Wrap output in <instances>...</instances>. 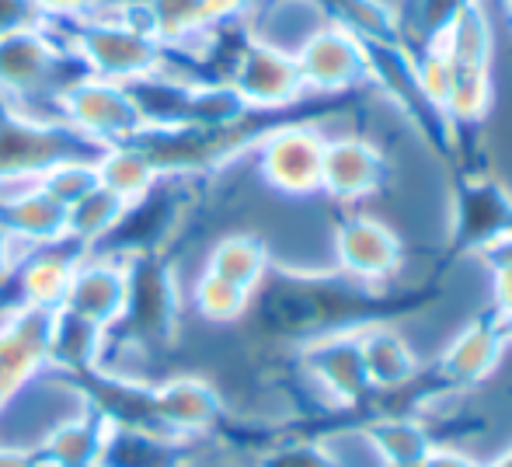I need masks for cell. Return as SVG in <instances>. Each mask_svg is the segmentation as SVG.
Returning <instances> with one entry per match:
<instances>
[{
  "mask_svg": "<svg viewBox=\"0 0 512 467\" xmlns=\"http://www.w3.org/2000/svg\"><path fill=\"white\" fill-rule=\"evenodd\" d=\"M70 53L81 60V67L91 77L115 84H133L164 67L161 42L122 25V21H112V25H74Z\"/></svg>",
  "mask_w": 512,
  "mask_h": 467,
  "instance_id": "6da1fadb",
  "label": "cell"
},
{
  "mask_svg": "<svg viewBox=\"0 0 512 467\" xmlns=\"http://www.w3.org/2000/svg\"><path fill=\"white\" fill-rule=\"evenodd\" d=\"M70 53V42H56L53 28H21L0 39V102L28 95H63L60 63Z\"/></svg>",
  "mask_w": 512,
  "mask_h": 467,
  "instance_id": "7a4b0ae2",
  "label": "cell"
},
{
  "mask_svg": "<svg viewBox=\"0 0 512 467\" xmlns=\"http://www.w3.org/2000/svg\"><path fill=\"white\" fill-rule=\"evenodd\" d=\"M63 122L81 136L98 143H129L143 129V119L133 105L126 84L102 81V77L84 74L60 95Z\"/></svg>",
  "mask_w": 512,
  "mask_h": 467,
  "instance_id": "3957f363",
  "label": "cell"
},
{
  "mask_svg": "<svg viewBox=\"0 0 512 467\" xmlns=\"http://www.w3.org/2000/svg\"><path fill=\"white\" fill-rule=\"evenodd\" d=\"M324 133L310 122H290L276 126L258 143V171L272 189L286 196H307L321 189V164H324Z\"/></svg>",
  "mask_w": 512,
  "mask_h": 467,
  "instance_id": "277c9868",
  "label": "cell"
},
{
  "mask_svg": "<svg viewBox=\"0 0 512 467\" xmlns=\"http://www.w3.org/2000/svg\"><path fill=\"white\" fill-rule=\"evenodd\" d=\"M512 237V192L488 175H464L453 196V241L457 248L488 255Z\"/></svg>",
  "mask_w": 512,
  "mask_h": 467,
  "instance_id": "5b68a950",
  "label": "cell"
},
{
  "mask_svg": "<svg viewBox=\"0 0 512 467\" xmlns=\"http://www.w3.org/2000/svg\"><path fill=\"white\" fill-rule=\"evenodd\" d=\"M300 70V81L307 91H324V95H338V91L356 88L359 81L370 77V60H366V46L359 35H352L342 25H321L304 46L293 53Z\"/></svg>",
  "mask_w": 512,
  "mask_h": 467,
  "instance_id": "8992f818",
  "label": "cell"
},
{
  "mask_svg": "<svg viewBox=\"0 0 512 467\" xmlns=\"http://www.w3.org/2000/svg\"><path fill=\"white\" fill-rule=\"evenodd\" d=\"M230 84L248 102V109H286L307 95L293 53L251 39L234 63Z\"/></svg>",
  "mask_w": 512,
  "mask_h": 467,
  "instance_id": "52a82bcc",
  "label": "cell"
},
{
  "mask_svg": "<svg viewBox=\"0 0 512 467\" xmlns=\"http://www.w3.org/2000/svg\"><path fill=\"white\" fill-rule=\"evenodd\" d=\"M300 363L321 384V391L345 408L363 405L373 394L370 373H366L363 363V346H359V332L317 335L300 352Z\"/></svg>",
  "mask_w": 512,
  "mask_h": 467,
  "instance_id": "ba28073f",
  "label": "cell"
},
{
  "mask_svg": "<svg viewBox=\"0 0 512 467\" xmlns=\"http://www.w3.org/2000/svg\"><path fill=\"white\" fill-rule=\"evenodd\" d=\"M49 318L53 311L21 304L0 321V405L49 363Z\"/></svg>",
  "mask_w": 512,
  "mask_h": 467,
  "instance_id": "9c48e42d",
  "label": "cell"
},
{
  "mask_svg": "<svg viewBox=\"0 0 512 467\" xmlns=\"http://www.w3.org/2000/svg\"><path fill=\"white\" fill-rule=\"evenodd\" d=\"M335 255L345 276L356 283H384L401 269V237L373 217H349L338 224Z\"/></svg>",
  "mask_w": 512,
  "mask_h": 467,
  "instance_id": "30bf717a",
  "label": "cell"
},
{
  "mask_svg": "<svg viewBox=\"0 0 512 467\" xmlns=\"http://www.w3.org/2000/svg\"><path fill=\"white\" fill-rule=\"evenodd\" d=\"M129 297V262L108 258H81L70 276L63 307L81 318L95 321L102 328H112L122 321Z\"/></svg>",
  "mask_w": 512,
  "mask_h": 467,
  "instance_id": "8fae6325",
  "label": "cell"
},
{
  "mask_svg": "<svg viewBox=\"0 0 512 467\" xmlns=\"http://www.w3.org/2000/svg\"><path fill=\"white\" fill-rule=\"evenodd\" d=\"M387 182V157L373 143L345 136V140H328L321 164V189L331 199H366Z\"/></svg>",
  "mask_w": 512,
  "mask_h": 467,
  "instance_id": "7c38bea8",
  "label": "cell"
},
{
  "mask_svg": "<svg viewBox=\"0 0 512 467\" xmlns=\"http://www.w3.org/2000/svg\"><path fill=\"white\" fill-rule=\"evenodd\" d=\"M506 349L509 346H506V335H502L499 314H485V318L471 321L450 342V349L439 359V377L450 387H474L499 370Z\"/></svg>",
  "mask_w": 512,
  "mask_h": 467,
  "instance_id": "4fadbf2b",
  "label": "cell"
},
{
  "mask_svg": "<svg viewBox=\"0 0 512 467\" xmlns=\"http://www.w3.org/2000/svg\"><path fill=\"white\" fill-rule=\"evenodd\" d=\"M220 394L206 377H171L150 394V419L168 433H203L220 415Z\"/></svg>",
  "mask_w": 512,
  "mask_h": 467,
  "instance_id": "5bb4252c",
  "label": "cell"
},
{
  "mask_svg": "<svg viewBox=\"0 0 512 467\" xmlns=\"http://www.w3.org/2000/svg\"><path fill=\"white\" fill-rule=\"evenodd\" d=\"M0 227L18 241L32 244V248L60 244L67 237V206H60L35 185L32 192L18 196L14 203L0 206Z\"/></svg>",
  "mask_w": 512,
  "mask_h": 467,
  "instance_id": "9a60e30c",
  "label": "cell"
},
{
  "mask_svg": "<svg viewBox=\"0 0 512 467\" xmlns=\"http://www.w3.org/2000/svg\"><path fill=\"white\" fill-rule=\"evenodd\" d=\"M359 346H363V363L366 373H370L373 391H401V387L415 384L418 359L394 328H363L359 332Z\"/></svg>",
  "mask_w": 512,
  "mask_h": 467,
  "instance_id": "2e32d148",
  "label": "cell"
},
{
  "mask_svg": "<svg viewBox=\"0 0 512 467\" xmlns=\"http://www.w3.org/2000/svg\"><path fill=\"white\" fill-rule=\"evenodd\" d=\"M77 262L81 258L63 255L56 244L28 251V258L21 262V297H25V304L39 307V311L63 307V297H67V286Z\"/></svg>",
  "mask_w": 512,
  "mask_h": 467,
  "instance_id": "e0dca14e",
  "label": "cell"
},
{
  "mask_svg": "<svg viewBox=\"0 0 512 467\" xmlns=\"http://www.w3.org/2000/svg\"><path fill=\"white\" fill-rule=\"evenodd\" d=\"M206 272L241 286L255 297V290L269 276V244L258 234H227L213 244L206 258Z\"/></svg>",
  "mask_w": 512,
  "mask_h": 467,
  "instance_id": "ac0fdd59",
  "label": "cell"
},
{
  "mask_svg": "<svg viewBox=\"0 0 512 467\" xmlns=\"http://www.w3.org/2000/svg\"><path fill=\"white\" fill-rule=\"evenodd\" d=\"M105 335L108 328L67 311V307H56L49 318V359L60 363L63 370H88L102 356Z\"/></svg>",
  "mask_w": 512,
  "mask_h": 467,
  "instance_id": "d6986e66",
  "label": "cell"
},
{
  "mask_svg": "<svg viewBox=\"0 0 512 467\" xmlns=\"http://www.w3.org/2000/svg\"><path fill=\"white\" fill-rule=\"evenodd\" d=\"M95 171H98V185L112 192V196H119L122 203L143 199L164 178L147 161V154L140 147H133V143H112L95 161Z\"/></svg>",
  "mask_w": 512,
  "mask_h": 467,
  "instance_id": "ffe728a7",
  "label": "cell"
},
{
  "mask_svg": "<svg viewBox=\"0 0 512 467\" xmlns=\"http://www.w3.org/2000/svg\"><path fill=\"white\" fill-rule=\"evenodd\" d=\"M370 440L373 454L387 467H422L425 457L432 454V436L422 429V422L408 419V415H387L363 429Z\"/></svg>",
  "mask_w": 512,
  "mask_h": 467,
  "instance_id": "44dd1931",
  "label": "cell"
},
{
  "mask_svg": "<svg viewBox=\"0 0 512 467\" xmlns=\"http://www.w3.org/2000/svg\"><path fill=\"white\" fill-rule=\"evenodd\" d=\"M105 422L88 419V412L77 415V419H63L60 426L49 429L46 436V457L53 467H98L105 447Z\"/></svg>",
  "mask_w": 512,
  "mask_h": 467,
  "instance_id": "7402d4cb",
  "label": "cell"
},
{
  "mask_svg": "<svg viewBox=\"0 0 512 467\" xmlns=\"http://www.w3.org/2000/svg\"><path fill=\"white\" fill-rule=\"evenodd\" d=\"M129 203H122L119 196H112L102 185L88 192L84 199H77L67 210V237L63 241H74L77 248H88V244L105 241L108 234L119 227L122 213H126Z\"/></svg>",
  "mask_w": 512,
  "mask_h": 467,
  "instance_id": "603a6c76",
  "label": "cell"
},
{
  "mask_svg": "<svg viewBox=\"0 0 512 467\" xmlns=\"http://www.w3.org/2000/svg\"><path fill=\"white\" fill-rule=\"evenodd\" d=\"M439 46L446 49L453 67L488 70V60H492V21L481 11L478 0L453 21V28L446 32V39L439 42Z\"/></svg>",
  "mask_w": 512,
  "mask_h": 467,
  "instance_id": "cb8c5ba5",
  "label": "cell"
},
{
  "mask_svg": "<svg viewBox=\"0 0 512 467\" xmlns=\"http://www.w3.org/2000/svg\"><path fill=\"white\" fill-rule=\"evenodd\" d=\"M474 0H401L398 28L401 35H415L425 46H439L453 21L471 7Z\"/></svg>",
  "mask_w": 512,
  "mask_h": 467,
  "instance_id": "d4e9b609",
  "label": "cell"
},
{
  "mask_svg": "<svg viewBox=\"0 0 512 467\" xmlns=\"http://www.w3.org/2000/svg\"><path fill=\"white\" fill-rule=\"evenodd\" d=\"M192 300H196V311L203 314L206 321H237L244 311L251 307V293L241 290V286L227 283V279L213 276V272H203L192 286Z\"/></svg>",
  "mask_w": 512,
  "mask_h": 467,
  "instance_id": "484cf974",
  "label": "cell"
},
{
  "mask_svg": "<svg viewBox=\"0 0 512 467\" xmlns=\"http://www.w3.org/2000/svg\"><path fill=\"white\" fill-rule=\"evenodd\" d=\"M95 185H98L95 164L81 161V157H60V161H53L49 168H42V175H39V189L46 192V196H53L60 206H67V210L77 199L88 196Z\"/></svg>",
  "mask_w": 512,
  "mask_h": 467,
  "instance_id": "4316f807",
  "label": "cell"
},
{
  "mask_svg": "<svg viewBox=\"0 0 512 467\" xmlns=\"http://www.w3.org/2000/svg\"><path fill=\"white\" fill-rule=\"evenodd\" d=\"M258 467H345L338 457L328 454L324 443H286L258 461Z\"/></svg>",
  "mask_w": 512,
  "mask_h": 467,
  "instance_id": "83f0119b",
  "label": "cell"
},
{
  "mask_svg": "<svg viewBox=\"0 0 512 467\" xmlns=\"http://www.w3.org/2000/svg\"><path fill=\"white\" fill-rule=\"evenodd\" d=\"M488 265H492V293H495V311H512V237L502 241L499 248L488 251Z\"/></svg>",
  "mask_w": 512,
  "mask_h": 467,
  "instance_id": "f1b7e54d",
  "label": "cell"
},
{
  "mask_svg": "<svg viewBox=\"0 0 512 467\" xmlns=\"http://www.w3.org/2000/svg\"><path fill=\"white\" fill-rule=\"evenodd\" d=\"M32 25H42V14L35 7V0H0V39Z\"/></svg>",
  "mask_w": 512,
  "mask_h": 467,
  "instance_id": "f546056e",
  "label": "cell"
},
{
  "mask_svg": "<svg viewBox=\"0 0 512 467\" xmlns=\"http://www.w3.org/2000/svg\"><path fill=\"white\" fill-rule=\"evenodd\" d=\"M91 4L95 0H35L42 21H49V25H74L88 14Z\"/></svg>",
  "mask_w": 512,
  "mask_h": 467,
  "instance_id": "4dcf8cb0",
  "label": "cell"
},
{
  "mask_svg": "<svg viewBox=\"0 0 512 467\" xmlns=\"http://www.w3.org/2000/svg\"><path fill=\"white\" fill-rule=\"evenodd\" d=\"M422 467H481V461H474V457L460 454V450H450V447H432V454L425 457Z\"/></svg>",
  "mask_w": 512,
  "mask_h": 467,
  "instance_id": "1f68e13d",
  "label": "cell"
},
{
  "mask_svg": "<svg viewBox=\"0 0 512 467\" xmlns=\"http://www.w3.org/2000/svg\"><path fill=\"white\" fill-rule=\"evenodd\" d=\"M14 248H32V244L18 241V237H11V234L4 231V227H0V276H4V272L11 269L14 262H21L18 251H14Z\"/></svg>",
  "mask_w": 512,
  "mask_h": 467,
  "instance_id": "d6a6232c",
  "label": "cell"
},
{
  "mask_svg": "<svg viewBox=\"0 0 512 467\" xmlns=\"http://www.w3.org/2000/svg\"><path fill=\"white\" fill-rule=\"evenodd\" d=\"M0 467H35V464L28 461L21 450H11V447H4V443H0Z\"/></svg>",
  "mask_w": 512,
  "mask_h": 467,
  "instance_id": "836d02e7",
  "label": "cell"
},
{
  "mask_svg": "<svg viewBox=\"0 0 512 467\" xmlns=\"http://www.w3.org/2000/svg\"><path fill=\"white\" fill-rule=\"evenodd\" d=\"M230 4L237 7V14H255L262 4H269V0H230Z\"/></svg>",
  "mask_w": 512,
  "mask_h": 467,
  "instance_id": "e575fe53",
  "label": "cell"
},
{
  "mask_svg": "<svg viewBox=\"0 0 512 467\" xmlns=\"http://www.w3.org/2000/svg\"><path fill=\"white\" fill-rule=\"evenodd\" d=\"M499 314V325H502V335H506V346H512V311H495Z\"/></svg>",
  "mask_w": 512,
  "mask_h": 467,
  "instance_id": "d590c367",
  "label": "cell"
},
{
  "mask_svg": "<svg viewBox=\"0 0 512 467\" xmlns=\"http://www.w3.org/2000/svg\"><path fill=\"white\" fill-rule=\"evenodd\" d=\"M481 467H512V447L506 450V454L492 457V461H488V464H481Z\"/></svg>",
  "mask_w": 512,
  "mask_h": 467,
  "instance_id": "8d00e7d4",
  "label": "cell"
}]
</instances>
